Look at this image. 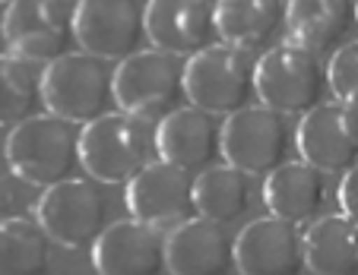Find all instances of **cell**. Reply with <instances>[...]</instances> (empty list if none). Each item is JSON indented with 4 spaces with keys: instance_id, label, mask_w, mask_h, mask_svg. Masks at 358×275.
<instances>
[{
    "instance_id": "6da1fadb",
    "label": "cell",
    "mask_w": 358,
    "mask_h": 275,
    "mask_svg": "<svg viewBox=\"0 0 358 275\" xmlns=\"http://www.w3.org/2000/svg\"><path fill=\"white\" fill-rule=\"evenodd\" d=\"M83 127L55 114H38L10 130L7 168L29 187L48 190L83 171Z\"/></svg>"
},
{
    "instance_id": "7a4b0ae2",
    "label": "cell",
    "mask_w": 358,
    "mask_h": 275,
    "mask_svg": "<svg viewBox=\"0 0 358 275\" xmlns=\"http://www.w3.org/2000/svg\"><path fill=\"white\" fill-rule=\"evenodd\" d=\"M115 98L117 111L143 124H162L187 101V61L165 54L159 47L127 57L115 67Z\"/></svg>"
},
{
    "instance_id": "3957f363",
    "label": "cell",
    "mask_w": 358,
    "mask_h": 275,
    "mask_svg": "<svg viewBox=\"0 0 358 275\" xmlns=\"http://www.w3.org/2000/svg\"><path fill=\"white\" fill-rule=\"evenodd\" d=\"M80 152L83 174L99 184L127 187L136 174H143L156 161V130L124 111H111L101 121L83 127Z\"/></svg>"
},
{
    "instance_id": "277c9868",
    "label": "cell",
    "mask_w": 358,
    "mask_h": 275,
    "mask_svg": "<svg viewBox=\"0 0 358 275\" xmlns=\"http://www.w3.org/2000/svg\"><path fill=\"white\" fill-rule=\"evenodd\" d=\"M45 111L55 117L89 127L105 114L117 111L115 70L108 61L86 51H73L57 64L45 67Z\"/></svg>"
},
{
    "instance_id": "5b68a950",
    "label": "cell",
    "mask_w": 358,
    "mask_h": 275,
    "mask_svg": "<svg viewBox=\"0 0 358 275\" xmlns=\"http://www.w3.org/2000/svg\"><path fill=\"white\" fill-rule=\"evenodd\" d=\"M330 76L317 54L282 41L260 54L257 61V101L282 117H304L327 101Z\"/></svg>"
},
{
    "instance_id": "8992f818",
    "label": "cell",
    "mask_w": 358,
    "mask_h": 275,
    "mask_svg": "<svg viewBox=\"0 0 358 275\" xmlns=\"http://www.w3.org/2000/svg\"><path fill=\"white\" fill-rule=\"evenodd\" d=\"M187 101L216 117L257 105V61L229 45L194 54L187 61Z\"/></svg>"
},
{
    "instance_id": "52a82bcc",
    "label": "cell",
    "mask_w": 358,
    "mask_h": 275,
    "mask_svg": "<svg viewBox=\"0 0 358 275\" xmlns=\"http://www.w3.org/2000/svg\"><path fill=\"white\" fill-rule=\"evenodd\" d=\"M35 222L61 247L92 250L108 228V196L92 177H70L41 190L35 202Z\"/></svg>"
},
{
    "instance_id": "ba28073f",
    "label": "cell",
    "mask_w": 358,
    "mask_h": 275,
    "mask_svg": "<svg viewBox=\"0 0 358 275\" xmlns=\"http://www.w3.org/2000/svg\"><path fill=\"white\" fill-rule=\"evenodd\" d=\"M80 51L76 3L70 0H16L7 7V54L38 67Z\"/></svg>"
},
{
    "instance_id": "9c48e42d",
    "label": "cell",
    "mask_w": 358,
    "mask_h": 275,
    "mask_svg": "<svg viewBox=\"0 0 358 275\" xmlns=\"http://www.w3.org/2000/svg\"><path fill=\"white\" fill-rule=\"evenodd\" d=\"M289 152L285 117L273 107L250 105L222 121V158L248 177H270L289 161Z\"/></svg>"
},
{
    "instance_id": "30bf717a",
    "label": "cell",
    "mask_w": 358,
    "mask_h": 275,
    "mask_svg": "<svg viewBox=\"0 0 358 275\" xmlns=\"http://www.w3.org/2000/svg\"><path fill=\"white\" fill-rule=\"evenodd\" d=\"M130 218L171 235L181 225L200 218L196 212V174L156 158L143 174L127 184Z\"/></svg>"
},
{
    "instance_id": "8fae6325",
    "label": "cell",
    "mask_w": 358,
    "mask_h": 275,
    "mask_svg": "<svg viewBox=\"0 0 358 275\" xmlns=\"http://www.w3.org/2000/svg\"><path fill=\"white\" fill-rule=\"evenodd\" d=\"M80 51L101 61L124 64L146 51V3L143 0H83L76 7Z\"/></svg>"
},
{
    "instance_id": "7c38bea8",
    "label": "cell",
    "mask_w": 358,
    "mask_h": 275,
    "mask_svg": "<svg viewBox=\"0 0 358 275\" xmlns=\"http://www.w3.org/2000/svg\"><path fill=\"white\" fill-rule=\"evenodd\" d=\"M295 146L301 161L324 174H349L358 165V111L343 101H324L298 121Z\"/></svg>"
},
{
    "instance_id": "4fadbf2b",
    "label": "cell",
    "mask_w": 358,
    "mask_h": 275,
    "mask_svg": "<svg viewBox=\"0 0 358 275\" xmlns=\"http://www.w3.org/2000/svg\"><path fill=\"white\" fill-rule=\"evenodd\" d=\"M146 35L152 47L190 61L194 54L222 45L219 0H149Z\"/></svg>"
},
{
    "instance_id": "5bb4252c",
    "label": "cell",
    "mask_w": 358,
    "mask_h": 275,
    "mask_svg": "<svg viewBox=\"0 0 358 275\" xmlns=\"http://www.w3.org/2000/svg\"><path fill=\"white\" fill-rule=\"evenodd\" d=\"M235 262L241 275H301L308 269L304 235L276 215L254 218L235 237Z\"/></svg>"
},
{
    "instance_id": "9a60e30c",
    "label": "cell",
    "mask_w": 358,
    "mask_h": 275,
    "mask_svg": "<svg viewBox=\"0 0 358 275\" xmlns=\"http://www.w3.org/2000/svg\"><path fill=\"white\" fill-rule=\"evenodd\" d=\"M169 235L124 218L105 228L92 247V266L99 275H165L169 272Z\"/></svg>"
},
{
    "instance_id": "2e32d148",
    "label": "cell",
    "mask_w": 358,
    "mask_h": 275,
    "mask_svg": "<svg viewBox=\"0 0 358 275\" xmlns=\"http://www.w3.org/2000/svg\"><path fill=\"white\" fill-rule=\"evenodd\" d=\"M156 149L169 165L203 174L222 158V117L184 105L156 127Z\"/></svg>"
},
{
    "instance_id": "e0dca14e",
    "label": "cell",
    "mask_w": 358,
    "mask_h": 275,
    "mask_svg": "<svg viewBox=\"0 0 358 275\" xmlns=\"http://www.w3.org/2000/svg\"><path fill=\"white\" fill-rule=\"evenodd\" d=\"M358 29V0H289V41L333 57Z\"/></svg>"
},
{
    "instance_id": "ac0fdd59",
    "label": "cell",
    "mask_w": 358,
    "mask_h": 275,
    "mask_svg": "<svg viewBox=\"0 0 358 275\" xmlns=\"http://www.w3.org/2000/svg\"><path fill=\"white\" fill-rule=\"evenodd\" d=\"M169 272L171 275H229L238 269L235 237L229 228L210 218H194L169 235Z\"/></svg>"
},
{
    "instance_id": "d6986e66",
    "label": "cell",
    "mask_w": 358,
    "mask_h": 275,
    "mask_svg": "<svg viewBox=\"0 0 358 275\" xmlns=\"http://www.w3.org/2000/svg\"><path fill=\"white\" fill-rule=\"evenodd\" d=\"M219 35L229 47L266 54L289 35V0H219Z\"/></svg>"
},
{
    "instance_id": "ffe728a7",
    "label": "cell",
    "mask_w": 358,
    "mask_h": 275,
    "mask_svg": "<svg viewBox=\"0 0 358 275\" xmlns=\"http://www.w3.org/2000/svg\"><path fill=\"white\" fill-rule=\"evenodd\" d=\"M327 200L324 171H317L308 161H285L279 171H273L264 184V202L270 215L292 225L314 222Z\"/></svg>"
},
{
    "instance_id": "44dd1931",
    "label": "cell",
    "mask_w": 358,
    "mask_h": 275,
    "mask_svg": "<svg viewBox=\"0 0 358 275\" xmlns=\"http://www.w3.org/2000/svg\"><path fill=\"white\" fill-rule=\"evenodd\" d=\"M304 260L314 275H358V222L324 215L304 231Z\"/></svg>"
},
{
    "instance_id": "7402d4cb",
    "label": "cell",
    "mask_w": 358,
    "mask_h": 275,
    "mask_svg": "<svg viewBox=\"0 0 358 275\" xmlns=\"http://www.w3.org/2000/svg\"><path fill=\"white\" fill-rule=\"evenodd\" d=\"M45 114V67L22 57H0V127H20Z\"/></svg>"
},
{
    "instance_id": "603a6c76",
    "label": "cell",
    "mask_w": 358,
    "mask_h": 275,
    "mask_svg": "<svg viewBox=\"0 0 358 275\" xmlns=\"http://www.w3.org/2000/svg\"><path fill=\"white\" fill-rule=\"evenodd\" d=\"M51 237L35 218H10L0 225V275H48Z\"/></svg>"
},
{
    "instance_id": "cb8c5ba5",
    "label": "cell",
    "mask_w": 358,
    "mask_h": 275,
    "mask_svg": "<svg viewBox=\"0 0 358 275\" xmlns=\"http://www.w3.org/2000/svg\"><path fill=\"white\" fill-rule=\"evenodd\" d=\"M250 206V177L231 165H213L196 174V212L200 218L229 225Z\"/></svg>"
},
{
    "instance_id": "d4e9b609",
    "label": "cell",
    "mask_w": 358,
    "mask_h": 275,
    "mask_svg": "<svg viewBox=\"0 0 358 275\" xmlns=\"http://www.w3.org/2000/svg\"><path fill=\"white\" fill-rule=\"evenodd\" d=\"M327 76H330L333 98L358 111V38L333 54L327 64Z\"/></svg>"
},
{
    "instance_id": "484cf974",
    "label": "cell",
    "mask_w": 358,
    "mask_h": 275,
    "mask_svg": "<svg viewBox=\"0 0 358 275\" xmlns=\"http://www.w3.org/2000/svg\"><path fill=\"white\" fill-rule=\"evenodd\" d=\"M26 202H22V181L10 168H0V225L10 218H22Z\"/></svg>"
},
{
    "instance_id": "4316f807",
    "label": "cell",
    "mask_w": 358,
    "mask_h": 275,
    "mask_svg": "<svg viewBox=\"0 0 358 275\" xmlns=\"http://www.w3.org/2000/svg\"><path fill=\"white\" fill-rule=\"evenodd\" d=\"M339 206H343V215L355 218L358 222V165L343 174V184H339Z\"/></svg>"
},
{
    "instance_id": "83f0119b",
    "label": "cell",
    "mask_w": 358,
    "mask_h": 275,
    "mask_svg": "<svg viewBox=\"0 0 358 275\" xmlns=\"http://www.w3.org/2000/svg\"><path fill=\"white\" fill-rule=\"evenodd\" d=\"M7 54V7L0 3V57Z\"/></svg>"
},
{
    "instance_id": "f1b7e54d",
    "label": "cell",
    "mask_w": 358,
    "mask_h": 275,
    "mask_svg": "<svg viewBox=\"0 0 358 275\" xmlns=\"http://www.w3.org/2000/svg\"><path fill=\"white\" fill-rule=\"evenodd\" d=\"M7 142H10V130L0 127V168H7Z\"/></svg>"
},
{
    "instance_id": "f546056e",
    "label": "cell",
    "mask_w": 358,
    "mask_h": 275,
    "mask_svg": "<svg viewBox=\"0 0 358 275\" xmlns=\"http://www.w3.org/2000/svg\"><path fill=\"white\" fill-rule=\"evenodd\" d=\"M0 3H3V7H10V3H16V0H0Z\"/></svg>"
},
{
    "instance_id": "4dcf8cb0",
    "label": "cell",
    "mask_w": 358,
    "mask_h": 275,
    "mask_svg": "<svg viewBox=\"0 0 358 275\" xmlns=\"http://www.w3.org/2000/svg\"><path fill=\"white\" fill-rule=\"evenodd\" d=\"M70 3H76V7H80V3H83V0H70Z\"/></svg>"
}]
</instances>
